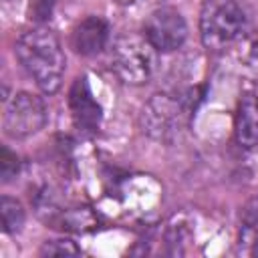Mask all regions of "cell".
<instances>
[{"instance_id": "cell-7", "label": "cell", "mask_w": 258, "mask_h": 258, "mask_svg": "<svg viewBox=\"0 0 258 258\" xmlns=\"http://www.w3.org/2000/svg\"><path fill=\"white\" fill-rule=\"evenodd\" d=\"M69 103H71V111H73V119L79 127L91 131L99 125L101 121V107L99 103L95 101L89 85H87V79H77L73 89H71V95H69Z\"/></svg>"}, {"instance_id": "cell-8", "label": "cell", "mask_w": 258, "mask_h": 258, "mask_svg": "<svg viewBox=\"0 0 258 258\" xmlns=\"http://www.w3.org/2000/svg\"><path fill=\"white\" fill-rule=\"evenodd\" d=\"M109 38V26L99 16H89L81 20L73 30V46L79 54L91 56L105 48Z\"/></svg>"}, {"instance_id": "cell-2", "label": "cell", "mask_w": 258, "mask_h": 258, "mask_svg": "<svg viewBox=\"0 0 258 258\" xmlns=\"http://www.w3.org/2000/svg\"><path fill=\"white\" fill-rule=\"evenodd\" d=\"M242 26L244 12L236 0H204L200 10V36L206 48H226L238 38Z\"/></svg>"}, {"instance_id": "cell-13", "label": "cell", "mask_w": 258, "mask_h": 258, "mask_svg": "<svg viewBox=\"0 0 258 258\" xmlns=\"http://www.w3.org/2000/svg\"><path fill=\"white\" fill-rule=\"evenodd\" d=\"M18 171V157L8 149L2 147V155H0V175L4 181H8L10 177H14Z\"/></svg>"}, {"instance_id": "cell-14", "label": "cell", "mask_w": 258, "mask_h": 258, "mask_svg": "<svg viewBox=\"0 0 258 258\" xmlns=\"http://www.w3.org/2000/svg\"><path fill=\"white\" fill-rule=\"evenodd\" d=\"M56 0H30V18L34 20H46L50 18V12L54 8Z\"/></svg>"}, {"instance_id": "cell-6", "label": "cell", "mask_w": 258, "mask_h": 258, "mask_svg": "<svg viewBox=\"0 0 258 258\" xmlns=\"http://www.w3.org/2000/svg\"><path fill=\"white\" fill-rule=\"evenodd\" d=\"M181 121V107L167 95H155L143 109V127L155 139H167Z\"/></svg>"}, {"instance_id": "cell-16", "label": "cell", "mask_w": 258, "mask_h": 258, "mask_svg": "<svg viewBox=\"0 0 258 258\" xmlns=\"http://www.w3.org/2000/svg\"><path fill=\"white\" fill-rule=\"evenodd\" d=\"M119 4H129V2H133V0H117Z\"/></svg>"}, {"instance_id": "cell-10", "label": "cell", "mask_w": 258, "mask_h": 258, "mask_svg": "<svg viewBox=\"0 0 258 258\" xmlns=\"http://www.w3.org/2000/svg\"><path fill=\"white\" fill-rule=\"evenodd\" d=\"M0 216H2L4 232H8V234L18 232L24 224V210H22L20 202H16L14 198L4 196L0 200Z\"/></svg>"}, {"instance_id": "cell-15", "label": "cell", "mask_w": 258, "mask_h": 258, "mask_svg": "<svg viewBox=\"0 0 258 258\" xmlns=\"http://www.w3.org/2000/svg\"><path fill=\"white\" fill-rule=\"evenodd\" d=\"M250 52H252V58H254V60L258 62V40H256V42L252 44V50H250Z\"/></svg>"}, {"instance_id": "cell-11", "label": "cell", "mask_w": 258, "mask_h": 258, "mask_svg": "<svg viewBox=\"0 0 258 258\" xmlns=\"http://www.w3.org/2000/svg\"><path fill=\"white\" fill-rule=\"evenodd\" d=\"M42 256H77L81 254V248L73 240H48L40 248Z\"/></svg>"}, {"instance_id": "cell-1", "label": "cell", "mask_w": 258, "mask_h": 258, "mask_svg": "<svg viewBox=\"0 0 258 258\" xmlns=\"http://www.w3.org/2000/svg\"><path fill=\"white\" fill-rule=\"evenodd\" d=\"M16 56L40 91L56 93L64 73V52L56 34L48 28L26 30L16 40Z\"/></svg>"}, {"instance_id": "cell-12", "label": "cell", "mask_w": 258, "mask_h": 258, "mask_svg": "<svg viewBox=\"0 0 258 258\" xmlns=\"http://www.w3.org/2000/svg\"><path fill=\"white\" fill-rule=\"evenodd\" d=\"M252 244V254H258V216H252L244 222L242 230H240V248Z\"/></svg>"}, {"instance_id": "cell-3", "label": "cell", "mask_w": 258, "mask_h": 258, "mask_svg": "<svg viewBox=\"0 0 258 258\" xmlns=\"http://www.w3.org/2000/svg\"><path fill=\"white\" fill-rule=\"evenodd\" d=\"M111 64L123 83L141 85L151 77L155 69V48L145 38V34L121 36L113 46Z\"/></svg>"}, {"instance_id": "cell-5", "label": "cell", "mask_w": 258, "mask_h": 258, "mask_svg": "<svg viewBox=\"0 0 258 258\" xmlns=\"http://www.w3.org/2000/svg\"><path fill=\"white\" fill-rule=\"evenodd\" d=\"M143 34L153 44L155 50L169 52L183 44V40L187 36V26H185L183 16L177 10L165 6V8H157L149 14Z\"/></svg>"}, {"instance_id": "cell-9", "label": "cell", "mask_w": 258, "mask_h": 258, "mask_svg": "<svg viewBox=\"0 0 258 258\" xmlns=\"http://www.w3.org/2000/svg\"><path fill=\"white\" fill-rule=\"evenodd\" d=\"M236 139L246 149L258 143V97L252 93H246L238 103Z\"/></svg>"}, {"instance_id": "cell-4", "label": "cell", "mask_w": 258, "mask_h": 258, "mask_svg": "<svg viewBox=\"0 0 258 258\" xmlns=\"http://www.w3.org/2000/svg\"><path fill=\"white\" fill-rule=\"evenodd\" d=\"M46 123L44 103L30 93H16L4 107V131L12 139H24L42 129Z\"/></svg>"}]
</instances>
